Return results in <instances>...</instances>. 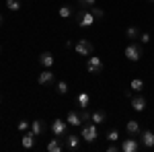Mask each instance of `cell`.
Instances as JSON below:
<instances>
[{
    "mask_svg": "<svg viewBox=\"0 0 154 152\" xmlns=\"http://www.w3.org/2000/svg\"><path fill=\"white\" fill-rule=\"evenodd\" d=\"M117 150H121V148H119V146L115 144V142H111V144L107 146V152H117Z\"/></svg>",
    "mask_w": 154,
    "mask_h": 152,
    "instance_id": "30",
    "label": "cell"
},
{
    "mask_svg": "<svg viewBox=\"0 0 154 152\" xmlns=\"http://www.w3.org/2000/svg\"><path fill=\"white\" fill-rule=\"evenodd\" d=\"M70 14H72L70 6H66V4H64V6H60V17H62V19H68Z\"/></svg>",
    "mask_w": 154,
    "mask_h": 152,
    "instance_id": "25",
    "label": "cell"
},
{
    "mask_svg": "<svg viewBox=\"0 0 154 152\" xmlns=\"http://www.w3.org/2000/svg\"><path fill=\"white\" fill-rule=\"evenodd\" d=\"M0 101H2V97H0Z\"/></svg>",
    "mask_w": 154,
    "mask_h": 152,
    "instance_id": "34",
    "label": "cell"
},
{
    "mask_svg": "<svg viewBox=\"0 0 154 152\" xmlns=\"http://www.w3.org/2000/svg\"><path fill=\"white\" fill-rule=\"evenodd\" d=\"M76 49V54H80V56H91L93 51H95V45L88 41V39H78V43L74 45Z\"/></svg>",
    "mask_w": 154,
    "mask_h": 152,
    "instance_id": "3",
    "label": "cell"
},
{
    "mask_svg": "<svg viewBox=\"0 0 154 152\" xmlns=\"http://www.w3.org/2000/svg\"><path fill=\"white\" fill-rule=\"evenodd\" d=\"M86 70L91 72V74H101L103 72V60L99 58V56H91L88 62H86Z\"/></svg>",
    "mask_w": 154,
    "mask_h": 152,
    "instance_id": "4",
    "label": "cell"
},
{
    "mask_svg": "<svg viewBox=\"0 0 154 152\" xmlns=\"http://www.w3.org/2000/svg\"><path fill=\"white\" fill-rule=\"evenodd\" d=\"M130 88L134 91V93H140V91L144 88V82L140 80V78H134V80H131V84H130Z\"/></svg>",
    "mask_w": 154,
    "mask_h": 152,
    "instance_id": "21",
    "label": "cell"
},
{
    "mask_svg": "<svg viewBox=\"0 0 154 152\" xmlns=\"http://www.w3.org/2000/svg\"><path fill=\"white\" fill-rule=\"evenodd\" d=\"M74 19L78 21L80 27H91V25H95V14L91 12V8H84V6H80V11L74 14Z\"/></svg>",
    "mask_w": 154,
    "mask_h": 152,
    "instance_id": "1",
    "label": "cell"
},
{
    "mask_svg": "<svg viewBox=\"0 0 154 152\" xmlns=\"http://www.w3.org/2000/svg\"><path fill=\"white\" fill-rule=\"evenodd\" d=\"M66 121H68V126H74V128L82 126V119H80V113H78V111H68Z\"/></svg>",
    "mask_w": 154,
    "mask_h": 152,
    "instance_id": "11",
    "label": "cell"
},
{
    "mask_svg": "<svg viewBox=\"0 0 154 152\" xmlns=\"http://www.w3.org/2000/svg\"><path fill=\"white\" fill-rule=\"evenodd\" d=\"M140 140H142L144 148H154V132L142 129V132H140Z\"/></svg>",
    "mask_w": 154,
    "mask_h": 152,
    "instance_id": "8",
    "label": "cell"
},
{
    "mask_svg": "<svg viewBox=\"0 0 154 152\" xmlns=\"http://www.w3.org/2000/svg\"><path fill=\"white\" fill-rule=\"evenodd\" d=\"M150 2H154V0H150Z\"/></svg>",
    "mask_w": 154,
    "mask_h": 152,
    "instance_id": "35",
    "label": "cell"
},
{
    "mask_svg": "<svg viewBox=\"0 0 154 152\" xmlns=\"http://www.w3.org/2000/svg\"><path fill=\"white\" fill-rule=\"evenodd\" d=\"M121 152H136L138 150V142H136V138L134 136H130V138H125V140L121 142Z\"/></svg>",
    "mask_w": 154,
    "mask_h": 152,
    "instance_id": "9",
    "label": "cell"
},
{
    "mask_svg": "<svg viewBox=\"0 0 154 152\" xmlns=\"http://www.w3.org/2000/svg\"><path fill=\"white\" fill-rule=\"evenodd\" d=\"M39 64H41L43 68H51V66H54V56H51L49 51L39 54Z\"/></svg>",
    "mask_w": 154,
    "mask_h": 152,
    "instance_id": "13",
    "label": "cell"
},
{
    "mask_svg": "<svg viewBox=\"0 0 154 152\" xmlns=\"http://www.w3.org/2000/svg\"><path fill=\"white\" fill-rule=\"evenodd\" d=\"M105 119H107V113L103 111V109H97V111H93V113H91V121H93V123H97V126H99V123H103Z\"/></svg>",
    "mask_w": 154,
    "mask_h": 152,
    "instance_id": "16",
    "label": "cell"
},
{
    "mask_svg": "<svg viewBox=\"0 0 154 152\" xmlns=\"http://www.w3.org/2000/svg\"><path fill=\"white\" fill-rule=\"evenodd\" d=\"M97 0H78V4L80 6H84V8H91V6H95Z\"/></svg>",
    "mask_w": 154,
    "mask_h": 152,
    "instance_id": "27",
    "label": "cell"
},
{
    "mask_svg": "<svg viewBox=\"0 0 154 152\" xmlns=\"http://www.w3.org/2000/svg\"><path fill=\"white\" fill-rule=\"evenodd\" d=\"M78 146H80V136H66V148H70V150H78Z\"/></svg>",
    "mask_w": 154,
    "mask_h": 152,
    "instance_id": "14",
    "label": "cell"
},
{
    "mask_svg": "<svg viewBox=\"0 0 154 152\" xmlns=\"http://www.w3.org/2000/svg\"><path fill=\"white\" fill-rule=\"evenodd\" d=\"M123 54H125V58L130 60V62H138V60L142 58V45H138V43H130V45L125 47V51H123Z\"/></svg>",
    "mask_w": 154,
    "mask_h": 152,
    "instance_id": "2",
    "label": "cell"
},
{
    "mask_svg": "<svg viewBox=\"0 0 154 152\" xmlns=\"http://www.w3.org/2000/svg\"><path fill=\"white\" fill-rule=\"evenodd\" d=\"M125 97H128V99H131V97H134V91H131V88H128V91H125Z\"/></svg>",
    "mask_w": 154,
    "mask_h": 152,
    "instance_id": "32",
    "label": "cell"
},
{
    "mask_svg": "<svg viewBox=\"0 0 154 152\" xmlns=\"http://www.w3.org/2000/svg\"><path fill=\"white\" fill-rule=\"evenodd\" d=\"M56 91H58V95H66V93H68V82H66V80H60L58 86H56Z\"/></svg>",
    "mask_w": 154,
    "mask_h": 152,
    "instance_id": "24",
    "label": "cell"
},
{
    "mask_svg": "<svg viewBox=\"0 0 154 152\" xmlns=\"http://www.w3.org/2000/svg\"><path fill=\"white\" fill-rule=\"evenodd\" d=\"M125 132H128V136H140V132H142V128H140V123L136 121V119H128V123H125Z\"/></svg>",
    "mask_w": 154,
    "mask_h": 152,
    "instance_id": "10",
    "label": "cell"
},
{
    "mask_svg": "<svg viewBox=\"0 0 154 152\" xmlns=\"http://www.w3.org/2000/svg\"><path fill=\"white\" fill-rule=\"evenodd\" d=\"M91 12L95 14V19H103V17H105V11L99 8V6H91Z\"/></svg>",
    "mask_w": 154,
    "mask_h": 152,
    "instance_id": "26",
    "label": "cell"
},
{
    "mask_svg": "<svg viewBox=\"0 0 154 152\" xmlns=\"http://www.w3.org/2000/svg\"><path fill=\"white\" fill-rule=\"evenodd\" d=\"M88 101H91L88 93H80L78 95V107H80V109H86V107H88Z\"/></svg>",
    "mask_w": 154,
    "mask_h": 152,
    "instance_id": "18",
    "label": "cell"
},
{
    "mask_svg": "<svg viewBox=\"0 0 154 152\" xmlns=\"http://www.w3.org/2000/svg\"><path fill=\"white\" fill-rule=\"evenodd\" d=\"M0 25H2V14H0Z\"/></svg>",
    "mask_w": 154,
    "mask_h": 152,
    "instance_id": "33",
    "label": "cell"
},
{
    "mask_svg": "<svg viewBox=\"0 0 154 152\" xmlns=\"http://www.w3.org/2000/svg\"><path fill=\"white\" fill-rule=\"evenodd\" d=\"M140 41H142V43H148V41H150V35H148V33H140Z\"/></svg>",
    "mask_w": 154,
    "mask_h": 152,
    "instance_id": "31",
    "label": "cell"
},
{
    "mask_svg": "<svg viewBox=\"0 0 154 152\" xmlns=\"http://www.w3.org/2000/svg\"><path fill=\"white\" fill-rule=\"evenodd\" d=\"M6 8L12 11V12H17L21 8V2H19V0H6Z\"/></svg>",
    "mask_w": 154,
    "mask_h": 152,
    "instance_id": "23",
    "label": "cell"
},
{
    "mask_svg": "<svg viewBox=\"0 0 154 152\" xmlns=\"http://www.w3.org/2000/svg\"><path fill=\"white\" fill-rule=\"evenodd\" d=\"M125 37H128V39H138V37H140V29H138V27H128Z\"/></svg>",
    "mask_w": 154,
    "mask_h": 152,
    "instance_id": "20",
    "label": "cell"
},
{
    "mask_svg": "<svg viewBox=\"0 0 154 152\" xmlns=\"http://www.w3.org/2000/svg\"><path fill=\"white\" fill-rule=\"evenodd\" d=\"M131 109L134 111H144L146 109V99L140 97V95L138 97H131Z\"/></svg>",
    "mask_w": 154,
    "mask_h": 152,
    "instance_id": "12",
    "label": "cell"
},
{
    "mask_svg": "<svg viewBox=\"0 0 154 152\" xmlns=\"http://www.w3.org/2000/svg\"><path fill=\"white\" fill-rule=\"evenodd\" d=\"M80 119H82V123H88V121H91V113H88L86 109H82V111H80Z\"/></svg>",
    "mask_w": 154,
    "mask_h": 152,
    "instance_id": "28",
    "label": "cell"
},
{
    "mask_svg": "<svg viewBox=\"0 0 154 152\" xmlns=\"http://www.w3.org/2000/svg\"><path fill=\"white\" fill-rule=\"evenodd\" d=\"M19 129H21V132H27V129H29V121L21 119V121H19Z\"/></svg>",
    "mask_w": 154,
    "mask_h": 152,
    "instance_id": "29",
    "label": "cell"
},
{
    "mask_svg": "<svg viewBox=\"0 0 154 152\" xmlns=\"http://www.w3.org/2000/svg\"><path fill=\"white\" fill-rule=\"evenodd\" d=\"M105 138H107L109 142H117V140H119V132H117L115 128H111L109 132H107V136H105Z\"/></svg>",
    "mask_w": 154,
    "mask_h": 152,
    "instance_id": "22",
    "label": "cell"
},
{
    "mask_svg": "<svg viewBox=\"0 0 154 152\" xmlns=\"http://www.w3.org/2000/svg\"><path fill=\"white\" fill-rule=\"evenodd\" d=\"M54 80H56V78H54V72L49 70V68H45L43 72H39L37 82H39L41 86H51V84H54Z\"/></svg>",
    "mask_w": 154,
    "mask_h": 152,
    "instance_id": "6",
    "label": "cell"
},
{
    "mask_svg": "<svg viewBox=\"0 0 154 152\" xmlns=\"http://www.w3.org/2000/svg\"><path fill=\"white\" fill-rule=\"evenodd\" d=\"M33 144H35V134H33V132H27L23 136V148L25 150H31Z\"/></svg>",
    "mask_w": 154,
    "mask_h": 152,
    "instance_id": "17",
    "label": "cell"
},
{
    "mask_svg": "<svg viewBox=\"0 0 154 152\" xmlns=\"http://www.w3.org/2000/svg\"><path fill=\"white\" fill-rule=\"evenodd\" d=\"M31 132L39 136V134H43L45 132V121L43 119H35V121H31Z\"/></svg>",
    "mask_w": 154,
    "mask_h": 152,
    "instance_id": "15",
    "label": "cell"
},
{
    "mask_svg": "<svg viewBox=\"0 0 154 152\" xmlns=\"http://www.w3.org/2000/svg\"><path fill=\"white\" fill-rule=\"evenodd\" d=\"M51 132H54V136H66V132H68V121L56 119V121L51 123Z\"/></svg>",
    "mask_w": 154,
    "mask_h": 152,
    "instance_id": "7",
    "label": "cell"
},
{
    "mask_svg": "<svg viewBox=\"0 0 154 152\" xmlns=\"http://www.w3.org/2000/svg\"><path fill=\"white\" fill-rule=\"evenodd\" d=\"M48 150H49V152H62V144H60L58 136H56V140H51V142L48 144Z\"/></svg>",
    "mask_w": 154,
    "mask_h": 152,
    "instance_id": "19",
    "label": "cell"
},
{
    "mask_svg": "<svg viewBox=\"0 0 154 152\" xmlns=\"http://www.w3.org/2000/svg\"><path fill=\"white\" fill-rule=\"evenodd\" d=\"M97 136H99V132H97V123H84L82 126V136L86 142H95Z\"/></svg>",
    "mask_w": 154,
    "mask_h": 152,
    "instance_id": "5",
    "label": "cell"
}]
</instances>
